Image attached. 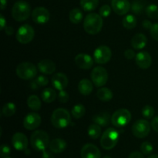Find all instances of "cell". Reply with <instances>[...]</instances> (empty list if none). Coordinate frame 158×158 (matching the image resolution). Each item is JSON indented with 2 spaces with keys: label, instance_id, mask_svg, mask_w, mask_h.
Instances as JSON below:
<instances>
[{
  "label": "cell",
  "instance_id": "cell-1",
  "mask_svg": "<svg viewBox=\"0 0 158 158\" xmlns=\"http://www.w3.org/2000/svg\"><path fill=\"white\" fill-rule=\"evenodd\" d=\"M103 27V17L97 13H89L85 18L83 28L87 33L96 35L99 33Z\"/></svg>",
  "mask_w": 158,
  "mask_h": 158
},
{
  "label": "cell",
  "instance_id": "cell-2",
  "mask_svg": "<svg viewBox=\"0 0 158 158\" xmlns=\"http://www.w3.org/2000/svg\"><path fill=\"white\" fill-rule=\"evenodd\" d=\"M71 122L69 113L64 108L55 110L51 116V123L57 129H63L69 126Z\"/></svg>",
  "mask_w": 158,
  "mask_h": 158
},
{
  "label": "cell",
  "instance_id": "cell-3",
  "mask_svg": "<svg viewBox=\"0 0 158 158\" xmlns=\"http://www.w3.org/2000/svg\"><path fill=\"white\" fill-rule=\"evenodd\" d=\"M49 137L44 131H36L32 133L30 137V143L34 150L38 151H46L49 145Z\"/></svg>",
  "mask_w": 158,
  "mask_h": 158
},
{
  "label": "cell",
  "instance_id": "cell-4",
  "mask_svg": "<svg viewBox=\"0 0 158 158\" xmlns=\"http://www.w3.org/2000/svg\"><path fill=\"white\" fill-rule=\"evenodd\" d=\"M31 14V7L25 1H19L14 4L12 9V16L18 22H23L27 19Z\"/></svg>",
  "mask_w": 158,
  "mask_h": 158
},
{
  "label": "cell",
  "instance_id": "cell-5",
  "mask_svg": "<svg viewBox=\"0 0 158 158\" xmlns=\"http://www.w3.org/2000/svg\"><path fill=\"white\" fill-rule=\"evenodd\" d=\"M119 140V132L114 128H108L102 135L100 145L105 150L113 149L117 144Z\"/></svg>",
  "mask_w": 158,
  "mask_h": 158
},
{
  "label": "cell",
  "instance_id": "cell-6",
  "mask_svg": "<svg viewBox=\"0 0 158 158\" xmlns=\"http://www.w3.org/2000/svg\"><path fill=\"white\" fill-rule=\"evenodd\" d=\"M16 74L22 80H31L37 75V69L32 63L25 62L17 66Z\"/></svg>",
  "mask_w": 158,
  "mask_h": 158
},
{
  "label": "cell",
  "instance_id": "cell-7",
  "mask_svg": "<svg viewBox=\"0 0 158 158\" xmlns=\"http://www.w3.org/2000/svg\"><path fill=\"white\" fill-rule=\"evenodd\" d=\"M131 120V114L128 110L120 109L116 111L111 117V123L117 127L126 126Z\"/></svg>",
  "mask_w": 158,
  "mask_h": 158
},
{
  "label": "cell",
  "instance_id": "cell-8",
  "mask_svg": "<svg viewBox=\"0 0 158 158\" xmlns=\"http://www.w3.org/2000/svg\"><path fill=\"white\" fill-rule=\"evenodd\" d=\"M35 31L32 26L29 24H25L20 26L16 32V40L21 44L29 43L34 38Z\"/></svg>",
  "mask_w": 158,
  "mask_h": 158
},
{
  "label": "cell",
  "instance_id": "cell-9",
  "mask_svg": "<svg viewBox=\"0 0 158 158\" xmlns=\"http://www.w3.org/2000/svg\"><path fill=\"white\" fill-rule=\"evenodd\" d=\"M151 131V124L146 120H138L132 127V133L137 138H144Z\"/></svg>",
  "mask_w": 158,
  "mask_h": 158
},
{
  "label": "cell",
  "instance_id": "cell-10",
  "mask_svg": "<svg viewBox=\"0 0 158 158\" xmlns=\"http://www.w3.org/2000/svg\"><path fill=\"white\" fill-rule=\"evenodd\" d=\"M91 79L97 87L103 86L106 83L108 80V73L106 69L102 66H97L93 69L91 73Z\"/></svg>",
  "mask_w": 158,
  "mask_h": 158
},
{
  "label": "cell",
  "instance_id": "cell-11",
  "mask_svg": "<svg viewBox=\"0 0 158 158\" xmlns=\"http://www.w3.org/2000/svg\"><path fill=\"white\" fill-rule=\"evenodd\" d=\"M112 56L111 49L106 46H100L96 49L94 53V59L99 64H105L110 60Z\"/></svg>",
  "mask_w": 158,
  "mask_h": 158
},
{
  "label": "cell",
  "instance_id": "cell-12",
  "mask_svg": "<svg viewBox=\"0 0 158 158\" xmlns=\"http://www.w3.org/2000/svg\"><path fill=\"white\" fill-rule=\"evenodd\" d=\"M32 20L37 24H46L50 19V13L45 7H37L32 12Z\"/></svg>",
  "mask_w": 158,
  "mask_h": 158
},
{
  "label": "cell",
  "instance_id": "cell-13",
  "mask_svg": "<svg viewBox=\"0 0 158 158\" xmlns=\"http://www.w3.org/2000/svg\"><path fill=\"white\" fill-rule=\"evenodd\" d=\"M41 117L36 113H30L25 117L23 126L28 131H33L38 128L41 123Z\"/></svg>",
  "mask_w": 158,
  "mask_h": 158
},
{
  "label": "cell",
  "instance_id": "cell-14",
  "mask_svg": "<svg viewBox=\"0 0 158 158\" xmlns=\"http://www.w3.org/2000/svg\"><path fill=\"white\" fill-rule=\"evenodd\" d=\"M12 143L14 148L17 151H26L28 148V139L23 133H15L12 138Z\"/></svg>",
  "mask_w": 158,
  "mask_h": 158
},
{
  "label": "cell",
  "instance_id": "cell-15",
  "mask_svg": "<svg viewBox=\"0 0 158 158\" xmlns=\"http://www.w3.org/2000/svg\"><path fill=\"white\" fill-rule=\"evenodd\" d=\"M80 155L82 158H100L101 154L97 146L92 143H86L82 148Z\"/></svg>",
  "mask_w": 158,
  "mask_h": 158
},
{
  "label": "cell",
  "instance_id": "cell-16",
  "mask_svg": "<svg viewBox=\"0 0 158 158\" xmlns=\"http://www.w3.org/2000/svg\"><path fill=\"white\" fill-rule=\"evenodd\" d=\"M94 59L86 53H80L75 57V63L77 66L83 69H90L94 65Z\"/></svg>",
  "mask_w": 158,
  "mask_h": 158
},
{
  "label": "cell",
  "instance_id": "cell-17",
  "mask_svg": "<svg viewBox=\"0 0 158 158\" xmlns=\"http://www.w3.org/2000/svg\"><path fill=\"white\" fill-rule=\"evenodd\" d=\"M111 6L115 13L122 15L129 12L131 4L128 0H112Z\"/></svg>",
  "mask_w": 158,
  "mask_h": 158
},
{
  "label": "cell",
  "instance_id": "cell-18",
  "mask_svg": "<svg viewBox=\"0 0 158 158\" xmlns=\"http://www.w3.org/2000/svg\"><path fill=\"white\" fill-rule=\"evenodd\" d=\"M135 62L136 64L141 69H148L152 63V58L148 52L142 51L136 55Z\"/></svg>",
  "mask_w": 158,
  "mask_h": 158
},
{
  "label": "cell",
  "instance_id": "cell-19",
  "mask_svg": "<svg viewBox=\"0 0 158 158\" xmlns=\"http://www.w3.org/2000/svg\"><path fill=\"white\" fill-rule=\"evenodd\" d=\"M51 81H52V86L58 90L64 89L65 88H66L68 83H69L67 77L62 73H56L55 75H53Z\"/></svg>",
  "mask_w": 158,
  "mask_h": 158
},
{
  "label": "cell",
  "instance_id": "cell-20",
  "mask_svg": "<svg viewBox=\"0 0 158 158\" xmlns=\"http://www.w3.org/2000/svg\"><path fill=\"white\" fill-rule=\"evenodd\" d=\"M38 69L43 74L49 75L55 72L56 64L50 60H43L38 63Z\"/></svg>",
  "mask_w": 158,
  "mask_h": 158
},
{
  "label": "cell",
  "instance_id": "cell-21",
  "mask_svg": "<svg viewBox=\"0 0 158 158\" xmlns=\"http://www.w3.org/2000/svg\"><path fill=\"white\" fill-rule=\"evenodd\" d=\"M66 145H67L66 142L63 139L56 138L50 141L49 148L51 152L55 153V154H60L66 150Z\"/></svg>",
  "mask_w": 158,
  "mask_h": 158
},
{
  "label": "cell",
  "instance_id": "cell-22",
  "mask_svg": "<svg viewBox=\"0 0 158 158\" xmlns=\"http://www.w3.org/2000/svg\"><path fill=\"white\" fill-rule=\"evenodd\" d=\"M148 39L144 34L138 33L134 35L131 40V45L136 49H142L147 46Z\"/></svg>",
  "mask_w": 158,
  "mask_h": 158
},
{
  "label": "cell",
  "instance_id": "cell-23",
  "mask_svg": "<svg viewBox=\"0 0 158 158\" xmlns=\"http://www.w3.org/2000/svg\"><path fill=\"white\" fill-rule=\"evenodd\" d=\"M93 83L87 79H83L80 80L78 85L79 92L84 96H87L93 91Z\"/></svg>",
  "mask_w": 158,
  "mask_h": 158
},
{
  "label": "cell",
  "instance_id": "cell-24",
  "mask_svg": "<svg viewBox=\"0 0 158 158\" xmlns=\"http://www.w3.org/2000/svg\"><path fill=\"white\" fill-rule=\"evenodd\" d=\"M93 121L101 127H106L110 122V117L108 113H101V114L94 116Z\"/></svg>",
  "mask_w": 158,
  "mask_h": 158
},
{
  "label": "cell",
  "instance_id": "cell-25",
  "mask_svg": "<svg viewBox=\"0 0 158 158\" xmlns=\"http://www.w3.org/2000/svg\"><path fill=\"white\" fill-rule=\"evenodd\" d=\"M41 97L45 103H52L56 98V92L52 88H46L42 92Z\"/></svg>",
  "mask_w": 158,
  "mask_h": 158
},
{
  "label": "cell",
  "instance_id": "cell-26",
  "mask_svg": "<svg viewBox=\"0 0 158 158\" xmlns=\"http://www.w3.org/2000/svg\"><path fill=\"white\" fill-rule=\"evenodd\" d=\"M97 96L102 101H110L113 98V92L110 89L106 87L100 88L97 93Z\"/></svg>",
  "mask_w": 158,
  "mask_h": 158
},
{
  "label": "cell",
  "instance_id": "cell-27",
  "mask_svg": "<svg viewBox=\"0 0 158 158\" xmlns=\"http://www.w3.org/2000/svg\"><path fill=\"white\" fill-rule=\"evenodd\" d=\"M99 5V0H80V6L86 12L95 10Z\"/></svg>",
  "mask_w": 158,
  "mask_h": 158
},
{
  "label": "cell",
  "instance_id": "cell-28",
  "mask_svg": "<svg viewBox=\"0 0 158 158\" xmlns=\"http://www.w3.org/2000/svg\"><path fill=\"white\" fill-rule=\"evenodd\" d=\"M69 20L71 21V23H73V24H79L80 22L83 19V12L78 8H75V9H73L72 10L69 12Z\"/></svg>",
  "mask_w": 158,
  "mask_h": 158
},
{
  "label": "cell",
  "instance_id": "cell-29",
  "mask_svg": "<svg viewBox=\"0 0 158 158\" xmlns=\"http://www.w3.org/2000/svg\"><path fill=\"white\" fill-rule=\"evenodd\" d=\"M27 105L32 110L38 111L41 108V101L40 98L35 95L29 96L27 100Z\"/></svg>",
  "mask_w": 158,
  "mask_h": 158
},
{
  "label": "cell",
  "instance_id": "cell-30",
  "mask_svg": "<svg viewBox=\"0 0 158 158\" xmlns=\"http://www.w3.org/2000/svg\"><path fill=\"white\" fill-rule=\"evenodd\" d=\"M87 133L89 137H90L91 139H94V140H96V139L99 138L101 134V128H100V125L97 124H91L90 126L88 127Z\"/></svg>",
  "mask_w": 158,
  "mask_h": 158
},
{
  "label": "cell",
  "instance_id": "cell-31",
  "mask_svg": "<svg viewBox=\"0 0 158 158\" xmlns=\"http://www.w3.org/2000/svg\"><path fill=\"white\" fill-rule=\"evenodd\" d=\"M123 26L127 29H133L137 26V19L133 15H127L123 19Z\"/></svg>",
  "mask_w": 158,
  "mask_h": 158
},
{
  "label": "cell",
  "instance_id": "cell-32",
  "mask_svg": "<svg viewBox=\"0 0 158 158\" xmlns=\"http://www.w3.org/2000/svg\"><path fill=\"white\" fill-rule=\"evenodd\" d=\"M15 111H16V106L13 103H11V102L6 103L3 106L2 110V114L6 117H10L13 116L15 114Z\"/></svg>",
  "mask_w": 158,
  "mask_h": 158
},
{
  "label": "cell",
  "instance_id": "cell-33",
  "mask_svg": "<svg viewBox=\"0 0 158 158\" xmlns=\"http://www.w3.org/2000/svg\"><path fill=\"white\" fill-rule=\"evenodd\" d=\"M86 114V108L83 104L75 105L72 109V115L74 118L80 119L82 118Z\"/></svg>",
  "mask_w": 158,
  "mask_h": 158
},
{
  "label": "cell",
  "instance_id": "cell-34",
  "mask_svg": "<svg viewBox=\"0 0 158 158\" xmlns=\"http://www.w3.org/2000/svg\"><path fill=\"white\" fill-rule=\"evenodd\" d=\"M146 13L148 17L152 19H158V6L155 4H151L146 9Z\"/></svg>",
  "mask_w": 158,
  "mask_h": 158
},
{
  "label": "cell",
  "instance_id": "cell-35",
  "mask_svg": "<svg viewBox=\"0 0 158 158\" xmlns=\"http://www.w3.org/2000/svg\"><path fill=\"white\" fill-rule=\"evenodd\" d=\"M143 8H144V5L140 0H135L133 2L132 6H131V9H132V11L134 12V13L138 14V15L143 12Z\"/></svg>",
  "mask_w": 158,
  "mask_h": 158
},
{
  "label": "cell",
  "instance_id": "cell-36",
  "mask_svg": "<svg viewBox=\"0 0 158 158\" xmlns=\"http://www.w3.org/2000/svg\"><path fill=\"white\" fill-rule=\"evenodd\" d=\"M142 115L144 118L146 119H151L154 115V108L153 106H150V105H147L144 107L142 109Z\"/></svg>",
  "mask_w": 158,
  "mask_h": 158
},
{
  "label": "cell",
  "instance_id": "cell-37",
  "mask_svg": "<svg viewBox=\"0 0 158 158\" xmlns=\"http://www.w3.org/2000/svg\"><path fill=\"white\" fill-rule=\"evenodd\" d=\"M153 150H154V147L151 144V143L148 141H144L143 143H142L141 146H140V151L144 155L151 154Z\"/></svg>",
  "mask_w": 158,
  "mask_h": 158
},
{
  "label": "cell",
  "instance_id": "cell-38",
  "mask_svg": "<svg viewBox=\"0 0 158 158\" xmlns=\"http://www.w3.org/2000/svg\"><path fill=\"white\" fill-rule=\"evenodd\" d=\"M111 12V8L110 6H108V5H103V6H101V8L100 9V15H101L103 18H106L110 15Z\"/></svg>",
  "mask_w": 158,
  "mask_h": 158
},
{
  "label": "cell",
  "instance_id": "cell-39",
  "mask_svg": "<svg viewBox=\"0 0 158 158\" xmlns=\"http://www.w3.org/2000/svg\"><path fill=\"white\" fill-rule=\"evenodd\" d=\"M58 99L59 101L62 103H66V102H68L69 100V94L66 91H65L64 89L63 90H60L58 95Z\"/></svg>",
  "mask_w": 158,
  "mask_h": 158
},
{
  "label": "cell",
  "instance_id": "cell-40",
  "mask_svg": "<svg viewBox=\"0 0 158 158\" xmlns=\"http://www.w3.org/2000/svg\"><path fill=\"white\" fill-rule=\"evenodd\" d=\"M11 149L8 145L2 144L0 148V156L1 157H6L10 154Z\"/></svg>",
  "mask_w": 158,
  "mask_h": 158
},
{
  "label": "cell",
  "instance_id": "cell-41",
  "mask_svg": "<svg viewBox=\"0 0 158 158\" xmlns=\"http://www.w3.org/2000/svg\"><path fill=\"white\" fill-rule=\"evenodd\" d=\"M35 81L36 82L38 86H45L48 84V83H49L48 78L46 77H44V76H39Z\"/></svg>",
  "mask_w": 158,
  "mask_h": 158
},
{
  "label": "cell",
  "instance_id": "cell-42",
  "mask_svg": "<svg viewBox=\"0 0 158 158\" xmlns=\"http://www.w3.org/2000/svg\"><path fill=\"white\" fill-rule=\"evenodd\" d=\"M150 32L152 38L156 41H158V23L153 24L152 27L150 29Z\"/></svg>",
  "mask_w": 158,
  "mask_h": 158
},
{
  "label": "cell",
  "instance_id": "cell-43",
  "mask_svg": "<svg viewBox=\"0 0 158 158\" xmlns=\"http://www.w3.org/2000/svg\"><path fill=\"white\" fill-rule=\"evenodd\" d=\"M124 56L126 57V59H127V60H132V59H134V57L136 56L135 52H134L133 49H127L124 52Z\"/></svg>",
  "mask_w": 158,
  "mask_h": 158
},
{
  "label": "cell",
  "instance_id": "cell-44",
  "mask_svg": "<svg viewBox=\"0 0 158 158\" xmlns=\"http://www.w3.org/2000/svg\"><path fill=\"white\" fill-rule=\"evenodd\" d=\"M151 127L154 131L158 133V116L154 117L151 121Z\"/></svg>",
  "mask_w": 158,
  "mask_h": 158
},
{
  "label": "cell",
  "instance_id": "cell-45",
  "mask_svg": "<svg viewBox=\"0 0 158 158\" xmlns=\"http://www.w3.org/2000/svg\"><path fill=\"white\" fill-rule=\"evenodd\" d=\"M143 153L138 152V151H134V152L131 153L129 155L128 158H144L143 155Z\"/></svg>",
  "mask_w": 158,
  "mask_h": 158
},
{
  "label": "cell",
  "instance_id": "cell-46",
  "mask_svg": "<svg viewBox=\"0 0 158 158\" xmlns=\"http://www.w3.org/2000/svg\"><path fill=\"white\" fill-rule=\"evenodd\" d=\"M6 27V20L4 18L2 15H0V28H1V30L5 29V28Z\"/></svg>",
  "mask_w": 158,
  "mask_h": 158
},
{
  "label": "cell",
  "instance_id": "cell-47",
  "mask_svg": "<svg viewBox=\"0 0 158 158\" xmlns=\"http://www.w3.org/2000/svg\"><path fill=\"white\" fill-rule=\"evenodd\" d=\"M142 25H143V27L146 29H151L153 26L152 23H151L150 21H148V20H143Z\"/></svg>",
  "mask_w": 158,
  "mask_h": 158
},
{
  "label": "cell",
  "instance_id": "cell-48",
  "mask_svg": "<svg viewBox=\"0 0 158 158\" xmlns=\"http://www.w3.org/2000/svg\"><path fill=\"white\" fill-rule=\"evenodd\" d=\"M42 158H55V157H54L53 154H52L51 152H49V151H43Z\"/></svg>",
  "mask_w": 158,
  "mask_h": 158
},
{
  "label": "cell",
  "instance_id": "cell-49",
  "mask_svg": "<svg viewBox=\"0 0 158 158\" xmlns=\"http://www.w3.org/2000/svg\"><path fill=\"white\" fill-rule=\"evenodd\" d=\"M5 32H6V33L8 35H12L14 32L13 28L11 27V26H6V27L5 28Z\"/></svg>",
  "mask_w": 158,
  "mask_h": 158
},
{
  "label": "cell",
  "instance_id": "cell-50",
  "mask_svg": "<svg viewBox=\"0 0 158 158\" xmlns=\"http://www.w3.org/2000/svg\"><path fill=\"white\" fill-rule=\"evenodd\" d=\"M7 6V0H1V5H0V7H1L2 10H4L5 8Z\"/></svg>",
  "mask_w": 158,
  "mask_h": 158
},
{
  "label": "cell",
  "instance_id": "cell-51",
  "mask_svg": "<svg viewBox=\"0 0 158 158\" xmlns=\"http://www.w3.org/2000/svg\"><path fill=\"white\" fill-rule=\"evenodd\" d=\"M148 158H158V155H157V154H153V155L149 156Z\"/></svg>",
  "mask_w": 158,
  "mask_h": 158
},
{
  "label": "cell",
  "instance_id": "cell-52",
  "mask_svg": "<svg viewBox=\"0 0 158 158\" xmlns=\"http://www.w3.org/2000/svg\"><path fill=\"white\" fill-rule=\"evenodd\" d=\"M103 158H111L110 156H105V157H103Z\"/></svg>",
  "mask_w": 158,
  "mask_h": 158
},
{
  "label": "cell",
  "instance_id": "cell-53",
  "mask_svg": "<svg viewBox=\"0 0 158 158\" xmlns=\"http://www.w3.org/2000/svg\"><path fill=\"white\" fill-rule=\"evenodd\" d=\"M3 158H10V157H3Z\"/></svg>",
  "mask_w": 158,
  "mask_h": 158
}]
</instances>
